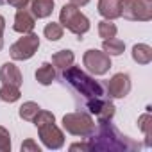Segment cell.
Wrapping results in <instances>:
<instances>
[{"label":"cell","instance_id":"obj_19","mask_svg":"<svg viewBox=\"0 0 152 152\" xmlns=\"http://www.w3.org/2000/svg\"><path fill=\"white\" fill-rule=\"evenodd\" d=\"M102 50L107 56H122L124 50H125V43L122 39H118V38H109V39H104Z\"/></svg>","mask_w":152,"mask_h":152},{"label":"cell","instance_id":"obj_26","mask_svg":"<svg viewBox=\"0 0 152 152\" xmlns=\"http://www.w3.org/2000/svg\"><path fill=\"white\" fill-rule=\"evenodd\" d=\"M22 152H39V147L32 140H25L22 143Z\"/></svg>","mask_w":152,"mask_h":152},{"label":"cell","instance_id":"obj_24","mask_svg":"<svg viewBox=\"0 0 152 152\" xmlns=\"http://www.w3.org/2000/svg\"><path fill=\"white\" fill-rule=\"evenodd\" d=\"M32 122H34L36 127H41V125H45V124H54V122H56V116H54L50 111H43V109H39Z\"/></svg>","mask_w":152,"mask_h":152},{"label":"cell","instance_id":"obj_11","mask_svg":"<svg viewBox=\"0 0 152 152\" xmlns=\"http://www.w3.org/2000/svg\"><path fill=\"white\" fill-rule=\"evenodd\" d=\"M0 81H2V84H11V86L20 88L23 83V77H22L20 68L15 63H4L2 68H0Z\"/></svg>","mask_w":152,"mask_h":152},{"label":"cell","instance_id":"obj_22","mask_svg":"<svg viewBox=\"0 0 152 152\" xmlns=\"http://www.w3.org/2000/svg\"><path fill=\"white\" fill-rule=\"evenodd\" d=\"M118 32L116 25L113 23V20H102L99 22V36L102 39H109V38H115Z\"/></svg>","mask_w":152,"mask_h":152},{"label":"cell","instance_id":"obj_1","mask_svg":"<svg viewBox=\"0 0 152 152\" xmlns=\"http://www.w3.org/2000/svg\"><path fill=\"white\" fill-rule=\"evenodd\" d=\"M86 140H90V148L91 150H116V152H132V150H140L141 143L131 140L129 136L120 134V131L109 122H99V131L97 134L93 132L91 136H88Z\"/></svg>","mask_w":152,"mask_h":152},{"label":"cell","instance_id":"obj_3","mask_svg":"<svg viewBox=\"0 0 152 152\" xmlns=\"http://www.w3.org/2000/svg\"><path fill=\"white\" fill-rule=\"evenodd\" d=\"M59 23L68 29L70 32L77 34V36H83L90 31V20L79 11L77 6L73 4H64L61 7V13H59Z\"/></svg>","mask_w":152,"mask_h":152},{"label":"cell","instance_id":"obj_21","mask_svg":"<svg viewBox=\"0 0 152 152\" xmlns=\"http://www.w3.org/2000/svg\"><path fill=\"white\" fill-rule=\"evenodd\" d=\"M39 109H41V107H39L36 102H31V100H29V102H23V104H22V107H20L18 115H20V118H22V120H25V122H32Z\"/></svg>","mask_w":152,"mask_h":152},{"label":"cell","instance_id":"obj_15","mask_svg":"<svg viewBox=\"0 0 152 152\" xmlns=\"http://www.w3.org/2000/svg\"><path fill=\"white\" fill-rule=\"evenodd\" d=\"M56 79V70L52 66V63H43L38 70H36V81L43 86H48L52 84Z\"/></svg>","mask_w":152,"mask_h":152},{"label":"cell","instance_id":"obj_10","mask_svg":"<svg viewBox=\"0 0 152 152\" xmlns=\"http://www.w3.org/2000/svg\"><path fill=\"white\" fill-rule=\"evenodd\" d=\"M131 91V77L127 73H115L107 83V95L111 99H124Z\"/></svg>","mask_w":152,"mask_h":152},{"label":"cell","instance_id":"obj_14","mask_svg":"<svg viewBox=\"0 0 152 152\" xmlns=\"http://www.w3.org/2000/svg\"><path fill=\"white\" fill-rule=\"evenodd\" d=\"M54 11V0H32L31 13L34 18H47Z\"/></svg>","mask_w":152,"mask_h":152},{"label":"cell","instance_id":"obj_29","mask_svg":"<svg viewBox=\"0 0 152 152\" xmlns=\"http://www.w3.org/2000/svg\"><path fill=\"white\" fill-rule=\"evenodd\" d=\"M70 150H91V148H90V143H72Z\"/></svg>","mask_w":152,"mask_h":152},{"label":"cell","instance_id":"obj_17","mask_svg":"<svg viewBox=\"0 0 152 152\" xmlns=\"http://www.w3.org/2000/svg\"><path fill=\"white\" fill-rule=\"evenodd\" d=\"M75 61V54L72 50H59L52 56V64L59 70H64L68 66H72Z\"/></svg>","mask_w":152,"mask_h":152},{"label":"cell","instance_id":"obj_16","mask_svg":"<svg viewBox=\"0 0 152 152\" xmlns=\"http://www.w3.org/2000/svg\"><path fill=\"white\" fill-rule=\"evenodd\" d=\"M132 59L138 64H148L152 61V48L145 43H138L132 47Z\"/></svg>","mask_w":152,"mask_h":152},{"label":"cell","instance_id":"obj_18","mask_svg":"<svg viewBox=\"0 0 152 152\" xmlns=\"http://www.w3.org/2000/svg\"><path fill=\"white\" fill-rule=\"evenodd\" d=\"M138 127L145 134V147H150L152 145V116H150V113H143L138 118Z\"/></svg>","mask_w":152,"mask_h":152},{"label":"cell","instance_id":"obj_27","mask_svg":"<svg viewBox=\"0 0 152 152\" xmlns=\"http://www.w3.org/2000/svg\"><path fill=\"white\" fill-rule=\"evenodd\" d=\"M6 2H7L9 6L16 7V9H25V7L31 4V0H6Z\"/></svg>","mask_w":152,"mask_h":152},{"label":"cell","instance_id":"obj_9","mask_svg":"<svg viewBox=\"0 0 152 152\" xmlns=\"http://www.w3.org/2000/svg\"><path fill=\"white\" fill-rule=\"evenodd\" d=\"M86 107L90 113L97 115L99 122H109L115 116V104L109 99L99 97V99H88Z\"/></svg>","mask_w":152,"mask_h":152},{"label":"cell","instance_id":"obj_13","mask_svg":"<svg viewBox=\"0 0 152 152\" xmlns=\"http://www.w3.org/2000/svg\"><path fill=\"white\" fill-rule=\"evenodd\" d=\"M99 13L104 16V20H116L122 16L120 0H99Z\"/></svg>","mask_w":152,"mask_h":152},{"label":"cell","instance_id":"obj_8","mask_svg":"<svg viewBox=\"0 0 152 152\" xmlns=\"http://www.w3.org/2000/svg\"><path fill=\"white\" fill-rule=\"evenodd\" d=\"M38 132H39V140L43 141V145L50 150H57L64 145V134L63 131L54 124H45L41 127H38Z\"/></svg>","mask_w":152,"mask_h":152},{"label":"cell","instance_id":"obj_7","mask_svg":"<svg viewBox=\"0 0 152 152\" xmlns=\"http://www.w3.org/2000/svg\"><path fill=\"white\" fill-rule=\"evenodd\" d=\"M83 63L93 75H104L111 68V56H107L104 50L100 52L97 48H90L84 52Z\"/></svg>","mask_w":152,"mask_h":152},{"label":"cell","instance_id":"obj_30","mask_svg":"<svg viewBox=\"0 0 152 152\" xmlns=\"http://www.w3.org/2000/svg\"><path fill=\"white\" fill-rule=\"evenodd\" d=\"M88 2H90V0H70V4L77 6V7H83V6H86Z\"/></svg>","mask_w":152,"mask_h":152},{"label":"cell","instance_id":"obj_4","mask_svg":"<svg viewBox=\"0 0 152 152\" xmlns=\"http://www.w3.org/2000/svg\"><path fill=\"white\" fill-rule=\"evenodd\" d=\"M63 127L66 132L79 136V138H88L95 132V122L88 113H68L63 116Z\"/></svg>","mask_w":152,"mask_h":152},{"label":"cell","instance_id":"obj_23","mask_svg":"<svg viewBox=\"0 0 152 152\" xmlns=\"http://www.w3.org/2000/svg\"><path fill=\"white\" fill-rule=\"evenodd\" d=\"M43 34H45V38L48 41H57V39L63 38V25L61 23H56V22H50V23L45 25Z\"/></svg>","mask_w":152,"mask_h":152},{"label":"cell","instance_id":"obj_25","mask_svg":"<svg viewBox=\"0 0 152 152\" xmlns=\"http://www.w3.org/2000/svg\"><path fill=\"white\" fill-rule=\"evenodd\" d=\"M11 150V136L6 127L0 125V152H9Z\"/></svg>","mask_w":152,"mask_h":152},{"label":"cell","instance_id":"obj_5","mask_svg":"<svg viewBox=\"0 0 152 152\" xmlns=\"http://www.w3.org/2000/svg\"><path fill=\"white\" fill-rule=\"evenodd\" d=\"M122 16L131 22H148L152 18V0H120Z\"/></svg>","mask_w":152,"mask_h":152},{"label":"cell","instance_id":"obj_6","mask_svg":"<svg viewBox=\"0 0 152 152\" xmlns=\"http://www.w3.org/2000/svg\"><path fill=\"white\" fill-rule=\"evenodd\" d=\"M39 48V38L38 34L34 32H29V34H23L16 43L11 45L9 48V54L15 61H27L31 59Z\"/></svg>","mask_w":152,"mask_h":152},{"label":"cell","instance_id":"obj_2","mask_svg":"<svg viewBox=\"0 0 152 152\" xmlns=\"http://www.w3.org/2000/svg\"><path fill=\"white\" fill-rule=\"evenodd\" d=\"M63 79L77 91L81 93L83 97L86 99H99V97H104V86L95 81L93 77H90L88 73H84L81 68L77 66H68L63 70Z\"/></svg>","mask_w":152,"mask_h":152},{"label":"cell","instance_id":"obj_31","mask_svg":"<svg viewBox=\"0 0 152 152\" xmlns=\"http://www.w3.org/2000/svg\"><path fill=\"white\" fill-rule=\"evenodd\" d=\"M4 4H7V2H6V0H0V6H4Z\"/></svg>","mask_w":152,"mask_h":152},{"label":"cell","instance_id":"obj_20","mask_svg":"<svg viewBox=\"0 0 152 152\" xmlns=\"http://www.w3.org/2000/svg\"><path fill=\"white\" fill-rule=\"evenodd\" d=\"M22 97L20 93V88L16 86H11V84H2V88H0V100L4 102H16L18 99Z\"/></svg>","mask_w":152,"mask_h":152},{"label":"cell","instance_id":"obj_12","mask_svg":"<svg viewBox=\"0 0 152 152\" xmlns=\"http://www.w3.org/2000/svg\"><path fill=\"white\" fill-rule=\"evenodd\" d=\"M34 27H36L34 16H32L29 11H25V9H18V11H16V16H15L13 29H15L16 32H20V34H29V32L34 31Z\"/></svg>","mask_w":152,"mask_h":152},{"label":"cell","instance_id":"obj_28","mask_svg":"<svg viewBox=\"0 0 152 152\" xmlns=\"http://www.w3.org/2000/svg\"><path fill=\"white\" fill-rule=\"evenodd\" d=\"M4 29H6V20H4L2 15H0V50L4 47Z\"/></svg>","mask_w":152,"mask_h":152}]
</instances>
